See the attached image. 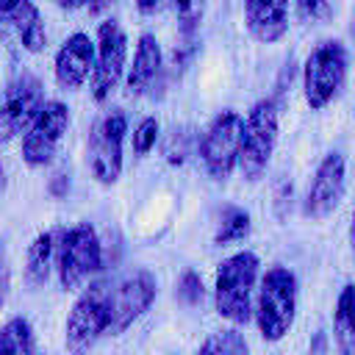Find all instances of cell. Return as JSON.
I'll return each instance as SVG.
<instances>
[{
	"instance_id": "cell-23",
	"label": "cell",
	"mask_w": 355,
	"mask_h": 355,
	"mask_svg": "<svg viewBox=\"0 0 355 355\" xmlns=\"http://www.w3.org/2000/svg\"><path fill=\"white\" fill-rule=\"evenodd\" d=\"M175 297L186 305H200L202 297H205V288H202V277L197 272H183L180 280H178V288H175Z\"/></svg>"
},
{
	"instance_id": "cell-2",
	"label": "cell",
	"mask_w": 355,
	"mask_h": 355,
	"mask_svg": "<svg viewBox=\"0 0 355 355\" xmlns=\"http://www.w3.org/2000/svg\"><path fill=\"white\" fill-rule=\"evenodd\" d=\"M103 333H111V280H94L78 294L64 324L67 352L86 355Z\"/></svg>"
},
{
	"instance_id": "cell-29",
	"label": "cell",
	"mask_w": 355,
	"mask_h": 355,
	"mask_svg": "<svg viewBox=\"0 0 355 355\" xmlns=\"http://www.w3.org/2000/svg\"><path fill=\"white\" fill-rule=\"evenodd\" d=\"M349 241H352V252H355V211H352V225H349Z\"/></svg>"
},
{
	"instance_id": "cell-24",
	"label": "cell",
	"mask_w": 355,
	"mask_h": 355,
	"mask_svg": "<svg viewBox=\"0 0 355 355\" xmlns=\"http://www.w3.org/2000/svg\"><path fill=\"white\" fill-rule=\"evenodd\" d=\"M158 119L155 116H144L139 125H136V130H133V150H136V155H147L153 147H155V141H158Z\"/></svg>"
},
{
	"instance_id": "cell-4",
	"label": "cell",
	"mask_w": 355,
	"mask_h": 355,
	"mask_svg": "<svg viewBox=\"0 0 355 355\" xmlns=\"http://www.w3.org/2000/svg\"><path fill=\"white\" fill-rule=\"evenodd\" d=\"M347 67H349V55L338 39L319 42L308 53L302 67V92H305V103L313 111L324 108L341 92L347 80Z\"/></svg>"
},
{
	"instance_id": "cell-18",
	"label": "cell",
	"mask_w": 355,
	"mask_h": 355,
	"mask_svg": "<svg viewBox=\"0 0 355 355\" xmlns=\"http://www.w3.org/2000/svg\"><path fill=\"white\" fill-rule=\"evenodd\" d=\"M55 233L53 230H44L33 239V244L28 247V255H25V280L28 286H44L47 277H50V269L55 266Z\"/></svg>"
},
{
	"instance_id": "cell-10",
	"label": "cell",
	"mask_w": 355,
	"mask_h": 355,
	"mask_svg": "<svg viewBox=\"0 0 355 355\" xmlns=\"http://www.w3.org/2000/svg\"><path fill=\"white\" fill-rule=\"evenodd\" d=\"M47 105L42 83L36 75L31 72H19L3 94V111H0V130H3V141L14 139L17 133H28V128L36 122V116L42 114V108Z\"/></svg>"
},
{
	"instance_id": "cell-19",
	"label": "cell",
	"mask_w": 355,
	"mask_h": 355,
	"mask_svg": "<svg viewBox=\"0 0 355 355\" xmlns=\"http://www.w3.org/2000/svg\"><path fill=\"white\" fill-rule=\"evenodd\" d=\"M333 336L338 355H355V286L347 283L338 294L333 313Z\"/></svg>"
},
{
	"instance_id": "cell-7",
	"label": "cell",
	"mask_w": 355,
	"mask_h": 355,
	"mask_svg": "<svg viewBox=\"0 0 355 355\" xmlns=\"http://www.w3.org/2000/svg\"><path fill=\"white\" fill-rule=\"evenodd\" d=\"M128 133V116L119 108L105 111L94 125L89 128L86 139V161L92 175L103 183L111 186L122 175V141Z\"/></svg>"
},
{
	"instance_id": "cell-6",
	"label": "cell",
	"mask_w": 355,
	"mask_h": 355,
	"mask_svg": "<svg viewBox=\"0 0 355 355\" xmlns=\"http://www.w3.org/2000/svg\"><path fill=\"white\" fill-rule=\"evenodd\" d=\"M277 122H280V108L275 97L258 100L250 108L244 119V141H241V158H239V166L247 180H258L266 172L277 144Z\"/></svg>"
},
{
	"instance_id": "cell-5",
	"label": "cell",
	"mask_w": 355,
	"mask_h": 355,
	"mask_svg": "<svg viewBox=\"0 0 355 355\" xmlns=\"http://www.w3.org/2000/svg\"><path fill=\"white\" fill-rule=\"evenodd\" d=\"M100 266H103V247H100L97 230L89 222H78L61 230L55 244V272H58L61 288L67 291L78 288Z\"/></svg>"
},
{
	"instance_id": "cell-28",
	"label": "cell",
	"mask_w": 355,
	"mask_h": 355,
	"mask_svg": "<svg viewBox=\"0 0 355 355\" xmlns=\"http://www.w3.org/2000/svg\"><path fill=\"white\" fill-rule=\"evenodd\" d=\"M158 8H164L161 3H139V11H158Z\"/></svg>"
},
{
	"instance_id": "cell-27",
	"label": "cell",
	"mask_w": 355,
	"mask_h": 355,
	"mask_svg": "<svg viewBox=\"0 0 355 355\" xmlns=\"http://www.w3.org/2000/svg\"><path fill=\"white\" fill-rule=\"evenodd\" d=\"M324 352H327V336L324 333H316L313 347H311V355H324Z\"/></svg>"
},
{
	"instance_id": "cell-15",
	"label": "cell",
	"mask_w": 355,
	"mask_h": 355,
	"mask_svg": "<svg viewBox=\"0 0 355 355\" xmlns=\"http://www.w3.org/2000/svg\"><path fill=\"white\" fill-rule=\"evenodd\" d=\"M164 72V53L161 44L153 33H141L136 42L133 53V67L128 69V92L130 94H144L147 89L155 86V80Z\"/></svg>"
},
{
	"instance_id": "cell-9",
	"label": "cell",
	"mask_w": 355,
	"mask_h": 355,
	"mask_svg": "<svg viewBox=\"0 0 355 355\" xmlns=\"http://www.w3.org/2000/svg\"><path fill=\"white\" fill-rule=\"evenodd\" d=\"M158 283L147 269H130L111 283V333H125L155 300Z\"/></svg>"
},
{
	"instance_id": "cell-14",
	"label": "cell",
	"mask_w": 355,
	"mask_h": 355,
	"mask_svg": "<svg viewBox=\"0 0 355 355\" xmlns=\"http://www.w3.org/2000/svg\"><path fill=\"white\" fill-rule=\"evenodd\" d=\"M97 64V42L89 39V33L75 31L67 36V42L55 53V80L61 89H80L89 78L94 75Z\"/></svg>"
},
{
	"instance_id": "cell-26",
	"label": "cell",
	"mask_w": 355,
	"mask_h": 355,
	"mask_svg": "<svg viewBox=\"0 0 355 355\" xmlns=\"http://www.w3.org/2000/svg\"><path fill=\"white\" fill-rule=\"evenodd\" d=\"M297 11H300L302 17H311V19H316V17H327L333 8H330L327 3H300V6H297Z\"/></svg>"
},
{
	"instance_id": "cell-21",
	"label": "cell",
	"mask_w": 355,
	"mask_h": 355,
	"mask_svg": "<svg viewBox=\"0 0 355 355\" xmlns=\"http://www.w3.org/2000/svg\"><path fill=\"white\" fill-rule=\"evenodd\" d=\"M197 355H250V344L236 327H225V330L211 333L200 344Z\"/></svg>"
},
{
	"instance_id": "cell-17",
	"label": "cell",
	"mask_w": 355,
	"mask_h": 355,
	"mask_svg": "<svg viewBox=\"0 0 355 355\" xmlns=\"http://www.w3.org/2000/svg\"><path fill=\"white\" fill-rule=\"evenodd\" d=\"M0 17L17 31L22 47L28 53H42L44 44H47V31H44V22H42V14L33 3L28 0H19V3H3L0 6Z\"/></svg>"
},
{
	"instance_id": "cell-11",
	"label": "cell",
	"mask_w": 355,
	"mask_h": 355,
	"mask_svg": "<svg viewBox=\"0 0 355 355\" xmlns=\"http://www.w3.org/2000/svg\"><path fill=\"white\" fill-rule=\"evenodd\" d=\"M128 61V36L116 19H103L97 25V64L92 75V94L103 103L119 83Z\"/></svg>"
},
{
	"instance_id": "cell-12",
	"label": "cell",
	"mask_w": 355,
	"mask_h": 355,
	"mask_svg": "<svg viewBox=\"0 0 355 355\" xmlns=\"http://www.w3.org/2000/svg\"><path fill=\"white\" fill-rule=\"evenodd\" d=\"M69 128V108L61 100H47L36 122L22 136V161L28 166H44L53 161L58 141Z\"/></svg>"
},
{
	"instance_id": "cell-1",
	"label": "cell",
	"mask_w": 355,
	"mask_h": 355,
	"mask_svg": "<svg viewBox=\"0 0 355 355\" xmlns=\"http://www.w3.org/2000/svg\"><path fill=\"white\" fill-rule=\"evenodd\" d=\"M258 255L250 250L227 255L214 280V305L216 313L233 324H247L252 316V291L258 280Z\"/></svg>"
},
{
	"instance_id": "cell-8",
	"label": "cell",
	"mask_w": 355,
	"mask_h": 355,
	"mask_svg": "<svg viewBox=\"0 0 355 355\" xmlns=\"http://www.w3.org/2000/svg\"><path fill=\"white\" fill-rule=\"evenodd\" d=\"M241 141H244V119L236 111H219L200 139V158L205 164V172L214 180H225L241 158Z\"/></svg>"
},
{
	"instance_id": "cell-20",
	"label": "cell",
	"mask_w": 355,
	"mask_h": 355,
	"mask_svg": "<svg viewBox=\"0 0 355 355\" xmlns=\"http://www.w3.org/2000/svg\"><path fill=\"white\" fill-rule=\"evenodd\" d=\"M0 355H36L33 327L25 316H11L0 330Z\"/></svg>"
},
{
	"instance_id": "cell-22",
	"label": "cell",
	"mask_w": 355,
	"mask_h": 355,
	"mask_svg": "<svg viewBox=\"0 0 355 355\" xmlns=\"http://www.w3.org/2000/svg\"><path fill=\"white\" fill-rule=\"evenodd\" d=\"M247 233H250V214L239 205H227L219 216L214 241L216 244H230V241H241Z\"/></svg>"
},
{
	"instance_id": "cell-25",
	"label": "cell",
	"mask_w": 355,
	"mask_h": 355,
	"mask_svg": "<svg viewBox=\"0 0 355 355\" xmlns=\"http://www.w3.org/2000/svg\"><path fill=\"white\" fill-rule=\"evenodd\" d=\"M175 11H178V25H180V33H183V39H194V31L200 28V19H202V6H197V3H180V6H175Z\"/></svg>"
},
{
	"instance_id": "cell-13",
	"label": "cell",
	"mask_w": 355,
	"mask_h": 355,
	"mask_svg": "<svg viewBox=\"0 0 355 355\" xmlns=\"http://www.w3.org/2000/svg\"><path fill=\"white\" fill-rule=\"evenodd\" d=\"M344 186H347V166H344V155L341 153H327L313 178H311V186L305 191V200H302V214L311 216V219H324L330 216L341 197H344Z\"/></svg>"
},
{
	"instance_id": "cell-3",
	"label": "cell",
	"mask_w": 355,
	"mask_h": 355,
	"mask_svg": "<svg viewBox=\"0 0 355 355\" xmlns=\"http://www.w3.org/2000/svg\"><path fill=\"white\" fill-rule=\"evenodd\" d=\"M297 316V277L286 266H272L261 277L255 300V322L263 341H280Z\"/></svg>"
},
{
	"instance_id": "cell-16",
	"label": "cell",
	"mask_w": 355,
	"mask_h": 355,
	"mask_svg": "<svg viewBox=\"0 0 355 355\" xmlns=\"http://www.w3.org/2000/svg\"><path fill=\"white\" fill-rule=\"evenodd\" d=\"M244 22L258 42H266V44L277 42L288 31V6L269 3V0H250L244 3Z\"/></svg>"
}]
</instances>
